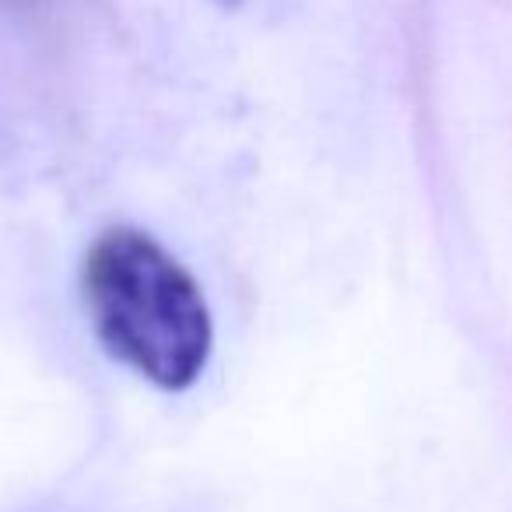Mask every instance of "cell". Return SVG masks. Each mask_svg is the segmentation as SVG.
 Instances as JSON below:
<instances>
[{
  "label": "cell",
  "mask_w": 512,
  "mask_h": 512,
  "mask_svg": "<svg viewBox=\"0 0 512 512\" xmlns=\"http://www.w3.org/2000/svg\"><path fill=\"white\" fill-rule=\"evenodd\" d=\"M81 292L99 344L158 390H190L214 348L204 288L141 228H109L88 246Z\"/></svg>",
  "instance_id": "1"
}]
</instances>
